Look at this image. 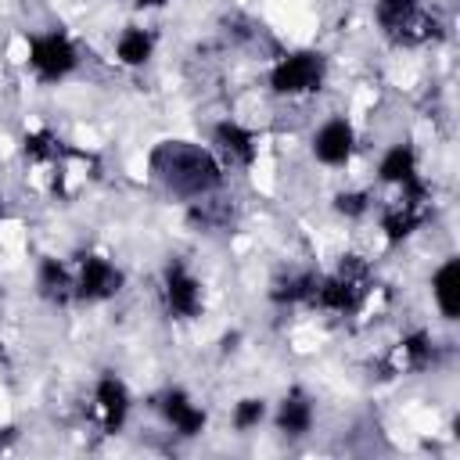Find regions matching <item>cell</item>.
I'll return each instance as SVG.
<instances>
[{
    "label": "cell",
    "mask_w": 460,
    "mask_h": 460,
    "mask_svg": "<svg viewBox=\"0 0 460 460\" xmlns=\"http://www.w3.org/2000/svg\"><path fill=\"white\" fill-rule=\"evenodd\" d=\"M359 273H363V266L349 255V259L342 262V278L327 281V285L317 292V303L327 306V310H352V306L363 299V285L356 281Z\"/></svg>",
    "instance_id": "obj_3"
},
{
    "label": "cell",
    "mask_w": 460,
    "mask_h": 460,
    "mask_svg": "<svg viewBox=\"0 0 460 460\" xmlns=\"http://www.w3.org/2000/svg\"><path fill=\"white\" fill-rule=\"evenodd\" d=\"M151 169L165 180V188H173L176 195H188V198L213 191L220 183V165L202 148L183 144V141H165L162 148H155Z\"/></svg>",
    "instance_id": "obj_1"
},
{
    "label": "cell",
    "mask_w": 460,
    "mask_h": 460,
    "mask_svg": "<svg viewBox=\"0 0 460 460\" xmlns=\"http://www.w3.org/2000/svg\"><path fill=\"white\" fill-rule=\"evenodd\" d=\"M456 292H460V262L449 259V262L435 273V295H439V306H442V313H446L449 320H456V313H460Z\"/></svg>",
    "instance_id": "obj_9"
},
{
    "label": "cell",
    "mask_w": 460,
    "mask_h": 460,
    "mask_svg": "<svg viewBox=\"0 0 460 460\" xmlns=\"http://www.w3.org/2000/svg\"><path fill=\"white\" fill-rule=\"evenodd\" d=\"M148 54H151V40H148V33L130 29V33L119 40V58H123L126 65H141Z\"/></svg>",
    "instance_id": "obj_13"
},
{
    "label": "cell",
    "mask_w": 460,
    "mask_h": 460,
    "mask_svg": "<svg viewBox=\"0 0 460 460\" xmlns=\"http://www.w3.org/2000/svg\"><path fill=\"white\" fill-rule=\"evenodd\" d=\"M165 414H169V421H173L183 435H195V432H202V424H206V414H202V410H195L183 392L165 396Z\"/></svg>",
    "instance_id": "obj_10"
},
{
    "label": "cell",
    "mask_w": 460,
    "mask_h": 460,
    "mask_svg": "<svg viewBox=\"0 0 460 460\" xmlns=\"http://www.w3.org/2000/svg\"><path fill=\"white\" fill-rule=\"evenodd\" d=\"M259 417H262V403H259V399H245V403L238 407V417H234V424H238V428H252Z\"/></svg>",
    "instance_id": "obj_18"
},
{
    "label": "cell",
    "mask_w": 460,
    "mask_h": 460,
    "mask_svg": "<svg viewBox=\"0 0 460 460\" xmlns=\"http://www.w3.org/2000/svg\"><path fill=\"white\" fill-rule=\"evenodd\" d=\"M33 65L40 69L44 79H58L76 65V54L65 36H40L33 40Z\"/></svg>",
    "instance_id": "obj_5"
},
{
    "label": "cell",
    "mask_w": 460,
    "mask_h": 460,
    "mask_svg": "<svg viewBox=\"0 0 460 460\" xmlns=\"http://www.w3.org/2000/svg\"><path fill=\"white\" fill-rule=\"evenodd\" d=\"M363 202H367L363 195H342V198H338V209L356 216V213H363Z\"/></svg>",
    "instance_id": "obj_20"
},
{
    "label": "cell",
    "mask_w": 460,
    "mask_h": 460,
    "mask_svg": "<svg viewBox=\"0 0 460 460\" xmlns=\"http://www.w3.org/2000/svg\"><path fill=\"white\" fill-rule=\"evenodd\" d=\"M281 428L285 432H295V435L310 428V403L299 392L292 399H285V407H281Z\"/></svg>",
    "instance_id": "obj_12"
},
{
    "label": "cell",
    "mask_w": 460,
    "mask_h": 460,
    "mask_svg": "<svg viewBox=\"0 0 460 460\" xmlns=\"http://www.w3.org/2000/svg\"><path fill=\"white\" fill-rule=\"evenodd\" d=\"M216 137H220V141H223V148H227V151H234L241 162H252V155H255V151H252V137H248L241 126L223 123V126L216 130Z\"/></svg>",
    "instance_id": "obj_14"
},
{
    "label": "cell",
    "mask_w": 460,
    "mask_h": 460,
    "mask_svg": "<svg viewBox=\"0 0 460 460\" xmlns=\"http://www.w3.org/2000/svg\"><path fill=\"white\" fill-rule=\"evenodd\" d=\"M141 4H165V0H141Z\"/></svg>",
    "instance_id": "obj_21"
},
{
    "label": "cell",
    "mask_w": 460,
    "mask_h": 460,
    "mask_svg": "<svg viewBox=\"0 0 460 460\" xmlns=\"http://www.w3.org/2000/svg\"><path fill=\"white\" fill-rule=\"evenodd\" d=\"M65 270L58 266V262H47L44 266V288L51 292V295H58V299H65Z\"/></svg>",
    "instance_id": "obj_16"
},
{
    "label": "cell",
    "mask_w": 460,
    "mask_h": 460,
    "mask_svg": "<svg viewBox=\"0 0 460 460\" xmlns=\"http://www.w3.org/2000/svg\"><path fill=\"white\" fill-rule=\"evenodd\" d=\"M320 76H324V61L317 54H295V58L278 65L273 86H278L281 94H299V90H317Z\"/></svg>",
    "instance_id": "obj_2"
},
{
    "label": "cell",
    "mask_w": 460,
    "mask_h": 460,
    "mask_svg": "<svg viewBox=\"0 0 460 460\" xmlns=\"http://www.w3.org/2000/svg\"><path fill=\"white\" fill-rule=\"evenodd\" d=\"M119 285H123L119 270H112L105 259H98V255L83 259V281H79V295H83V299H105V295H116Z\"/></svg>",
    "instance_id": "obj_6"
},
{
    "label": "cell",
    "mask_w": 460,
    "mask_h": 460,
    "mask_svg": "<svg viewBox=\"0 0 460 460\" xmlns=\"http://www.w3.org/2000/svg\"><path fill=\"white\" fill-rule=\"evenodd\" d=\"M313 288H317V281L313 278H303V281H292V285H285L281 292H273V299L278 303H292V299H306V295H313Z\"/></svg>",
    "instance_id": "obj_17"
},
{
    "label": "cell",
    "mask_w": 460,
    "mask_h": 460,
    "mask_svg": "<svg viewBox=\"0 0 460 460\" xmlns=\"http://www.w3.org/2000/svg\"><path fill=\"white\" fill-rule=\"evenodd\" d=\"M349 151H352V130L345 123H327L317 137V158L327 165H338L349 158Z\"/></svg>",
    "instance_id": "obj_8"
},
{
    "label": "cell",
    "mask_w": 460,
    "mask_h": 460,
    "mask_svg": "<svg viewBox=\"0 0 460 460\" xmlns=\"http://www.w3.org/2000/svg\"><path fill=\"white\" fill-rule=\"evenodd\" d=\"M378 22H382L392 36H399V40H410V29H414V26H417L424 36L435 33V22L417 19V0H382Z\"/></svg>",
    "instance_id": "obj_4"
},
{
    "label": "cell",
    "mask_w": 460,
    "mask_h": 460,
    "mask_svg": "<svg viewBox=\"0 0 460 460\" xmlns=\"http://www.w3.org/2000/svg\"><path fill=\"white\" fill-rule=\"evenodd\" d=\"M403 345H407V352H410V359H414V367H424V359H428V352H432V345H428V338H424V335H414V338H407Z\"/></svg>",
    "instance_id": "obj_19"
},
{
    "label": "cell",
    "mask_w": 460,
    "mask_h": 460,
    "mask_svg": "<svg viewBox=\"0 0 460 460\" xmlns=\"http://www.w3.org/2000/svg\"><path fill=\"white\" fill-rule=\"evenodd\" d=\"M382 176L385 180H410L414 176V151L410 148H396V151H389V158L382 162Z\"/></svg>",
    "instance_id": "obj_15"
},
{
    "label": "cell",
    "mask_w": 460,
    "mask_h": 460,
    "mask_svg": "<svg viewBox=\"0 0 460 460\" xmlns=\"http://www.w3.org/2000/svg\"><path fill=\"white\" fill-rule=\"evenodd\" d=\"M98 399H101V407H105V428L116 432V428L123 424V417H126V389H123L116 378H105V382L98 385Z\"/></svg>",
    "instance_id": "obj_11"
},
{
    "label": "cell",
    "mask_w": 460,
    "mask_h": 460,
    "mask_svg": "<svg viewBox=\"0 0 460 460\" xmlns=\"http://www.w3.org/2000/svg\"><path fill=\"white\" fill-rule=\"evenodd\" d=\"M165 278H169V303H173V310L183 313V317H195L198 313V281L188 278V270H183L180 262L169 266Z\"/></svg>",
    "instance_id": "obj_7"
}]
</instances>
